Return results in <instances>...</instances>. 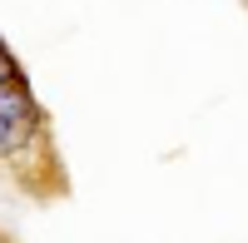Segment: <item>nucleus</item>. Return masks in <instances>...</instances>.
Returning <instances> with one entry per match:
<instances>
[{
  "instance_id": "f257e3e1",
  "label": "nucleus",
  "mask_w": 248,
  "mask_h": 243,
  "mask_svg": "<svg viewBox=\"0 0 248 243\" xmlns=\"http://www.w3.org/2000/svg\"><path fill=\"white\" fill-rule=\"evenodd\" d=\"M40 105L30 90H0V159H20L40 139Z\"/></svg>"
},
{
  "instance_id": "f03ea898",
  "label": "nucleus",
  "mask_w": 248,
  "mask_h": 243,
  "mask_svg": "<svg viewBox=\"0 0 248 243\" xmlns=\"http://www.w3.org/2000/svg\"><path fill=\"white\" fill-rule=\"evenodd\" d=\"M0 90H30L25 85V70L15 65V55H10L5 40H0Z\"/></svg>"
},
{
  "instance_id": "7ed1b4c3",
  "label": "nucleus",
  "mask_w": 248,
  "mask_h": 243,
  "mask_svg": "<svg viewBox=\"0 0 248 243\" xmlns=\"http://www.w3.org/2000/svg\"><path fill=\"white\" fill-rule=\"evenodd\" d=\"M0 243H5V233H0Z\"/></svg>"
}]
</instances>
